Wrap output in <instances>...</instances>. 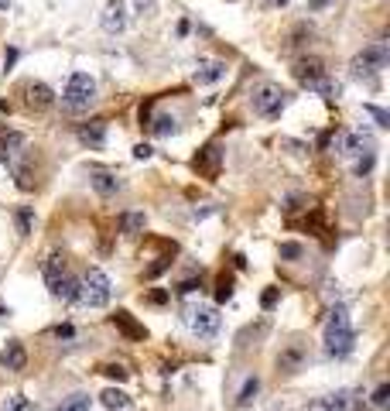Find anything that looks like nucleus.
I'll return each instance as SVG.
<instances>
[{
	"mask_svg": "<svg viewBox=\"0 0 390 411\" xmlns=\"http://www.w3.org/2000/svg\"><path fill=\"white\" fill-rule=\"evenodd\" d=\"M387 62H390L387 41H373V45H366V48L350 62L352 79H366L370 86H377V72H384Z\"/></svg>",
	"mask_w": 390,
	"mask_h": 411,
	"instance_id": "nucleus-1",
	"label": "nucleus"
},
{
	"mask_svg": "<svg viewBox=\"0 0 390 411\" xmlns=\"http://www.w3.org/2000/svg\"><path fill=\"white\" fill-rule=\"evenodd\" d=\"M93 100H96V82H93V76L72 72L69 82H65V89H62V107L69 114H82V110L93 107Z\"/></svg>",
	"mask_w": 390,
	"mask_h": 411,
	"instance_id": "nucleus-2",
	"label": "nucleus"
},
{
	"mask_svg": "<svg viewBox=\"0 0 390 411\" xmlns=\"http://www.w3.org/2000/svg\"><path fill=\"white\" fill-rule=\"evenodd\" d=\"M110 278H107V271H100V267H93L86 278H82V291H79V302L82 305H89V309H103L107 302H110Z\"/></svg>",
	"mask_w": 390,
	"mask_h": 411,
	"instance_id": "nucleus-3",
	"label": "nucleus"
},
{
	"mask_svg": "<svg viewBox=\"0 0 390 411\" xmlns=\"http://www.w3.org/2000/svg\"><path fill=\"white\" fill-rule=\"evenodd\" d=\"M288 107V93L281 89V86H260L257 93H254V114H260V117H281V110Z\"/></svg>",
	"mask_w": 390,
	"mask_h": 411,
	"instance_id": "nucleus-4",
	"label": "nucleus"
},
{
	"mask_svg": "<svg viewBox=\"0 0 390 411\" xmlns=\"http://www.w3.org/2000/svg\"><path fill=\"white\" fill-rule=\"evenodd\" d=\"M185 323H189V329L198 339H212L219 332V312L212 305H195V309L185 312Z\"/></svg>",
	"mask_w": 390,
	"mask_h": 411,
	"instance_id": "nucleus-5",
	"label": "nucleus"
},
{
	"mask_svg": "<svg viewBox=\"0 0 390 411\" xmlns=\"http://www.w3.org/2000/svg\"><path fill=\"white\" fill-rule=\"evenodd\" d=\"M21 96H24V107L31 114H45V110L55 107V93H52L48 82H24L21 86Z\"/></svg>",
	"mask_w": 390,
	"mask_h": 411,
	"instance_id": "nucleus-6",
	"label": "nucleus"
},
{
	"mask_svg": "<svg viewBox=\"0 0 390 411\" xmlns=\"http://www.w3.org/2000/svg\"><path fill=\"white\" fill-rule=\"evenodd\" d=\"M291 76L302 82L305 89H315V82L325 79V76H329V69H325V62H322V59H315V55H305V59H298V62H295Z\"/></svg>",
	"mask_w": 390,
	"mask_h": 411,
	"instance_id": "nucleus-7",
	"label": "nucleus"
},
{
	"mask_svg": "<svg viewBox=\"0 0 390 411\" xmlns=\"http://www.w3.org/2000/svg\"><path fill=\"white\" fill-rule=\"evenodd\" d=\"M352 339H356V332L350 326H329L325 329V353L329 357H346L352 350Z\"/></svg>",
	"mask_w": 390,
	"mask_h": 411,
	"instance_id": "nucleus-8",
	"label": "nucleus"
},
{
	"mask_svg": "<svg viewBox=\"0 0 390 411\" xmlns=\"http://www.w3.org/2000/svg\"><path fill=\"white\" fill-rule=\"evenodd\" d=\"M100 24H103V31H110V35H120V31L127 28V0H107V7H103V17H100Z\"/></svg>",
	"mask_w": 390,
	"mask_h": 411,
	"instance_id": "nucleus-9",
	"label": "nucleus"
},
{
	"mask_svg": "<svg viewBox=\"0 0 390 411\" xmlns=\"http://www.w3.org/2000/svg\"><path fill=\"white\" fill-rule=\"evenodd\" d=\"M0 367L10 370V373H21V370L28 367V350H24V343L10 339V343L3 346V353H0Z\"/></svg>",
	"mask_w": 390,
	"mask_h": 411,
	"instance_id": "nucleus-10",
	"label": "nucleus"
},
{
	"mask_svg": "<svg viewBox=\"0 0 390 411\" xmlns=\"http://www.w3.org/2000/svg\"><path fill=\"white\" fill-rule=\"evenodd\" d=\"M219 164H223V151H219L216 144H209V148H202V151L195 155V171L205 175V178H216V175H219Z\"/></svg>",
	"mask_w": 390,
	"mask_h": 411,
	"instance_id": "nucleus-11",
	"label": "nucleus"
},
{
	"mask_svg": "<svg viewBox=\"0 0 390 411\" xmlns=\"http://www.w3.org/2000/svg\"><path fill=\"white\" fill-rule=\"evenodd\" d=\"M305 360H309V350H305L302 343H291L288 350H281V357H277V367L284 370V373H298V370L305 367Z\"/></svg>",
	"mask_w": 390,
	"mask_h": 411,
	"instance_id": "nucleus-12",
	"label": "nucleus"
},
{
	"mask_svg": "<svg viewBox=\"0 0 390 411\" xmlns=\"http://www.w3.org/2000/svg\"><path fill=\"white\" fill-rule=\"evenodd\" d=\"M21 151H24V134H17V130H3V134H0V158H3L7 164H17Z\"/></svg>",
	"mask_w": 390,
	"mask_h": 411,
	"instance_id": "nucleus-13",
	"label": "nucleus"
},
{
	"mask_svg": "<svg viewBox=\"0 0 390 411\" xmlns=\"http://www.w3.org/2000/svg\"><path fill=\"white\" fill-rule=\"evenodd\" d=\"M223 76H226V62H219V59H202L198 69H195V82H198V86L219 82Z\"/></svg>",
	"mask_w": 390,
	"mask_h": 411,
	"instance_id": "nucleus-14",
	"label": "nucleus"
},
{
	"mask_svg": "<svg viewBox=\"0 0 390 411\" xmlns=\"http://www.w3.org/2000/svg\"><path fill=\"white\" fill-rule=\"evenodd\" d=\"M89 185H93V189H96V192H100L103 199L117 196L120 189H123V182H120L114 171H93V175H89Z\"/></svg>",
	"mask_w": 390,
	"mask_h": 411,
	"instance_id": "nucleus-15",
	"label": "nucleus"
},
{
	"mask_svg": "<svg viewBox=\"0 0 390 411\" xmlns=\"http://www.w3.org/2000/svg\"><path fill=\"white\" fill-rule=\"evenodd\" d=\"M79 141L86 148H103L107 144V121H89L79 127Z\"/></svg>",
	"mask_w": 390,
	"mask_h": 411,
	"instance_id": "nucleus-16",
	"label": "nucleus"
},
{
	"mask_svg": "<svg viewBox=\"0 0 390 411\" xmlns=\"http://www.w3.org/2000/svg\"><path fill=\"white\" fill-rule=\"evenodd\" d=\"M48 288H52V295H55V298H62V302H79L82 281H76L72 274H58V278H55Z\"/></svg>",
	"mask_w": 390,
	"mask_h": 411,
	"instance_id": "nucleus-17",
	"label": "nucleus"
},
{
	"mask_svg": "<svg viewBox=\"0 0 390 411\" xmlns=\"http://www.w3.org/2000/svg\"><path fill=\"white\" fill-rule=\"evenodd\" d=\"M343 155H363V151H370L373 144H370V137L363 134V130H352V134H343L339 137V144H336Z\"/></svg>",
	"mask_w": 390,
	"mask_h": 411,
	"instance_id": "nucleus-18",
	"label": "nucleus"
},
{
	"mask_svg": "<svg viewBox=\"0 0 390 411\" xmlns=\"http://www.w3.org/2000/svg\"><path fill=\"white\" fill-rule=\"evenodd\" d=\"M114 326H117L127 339H144V336H148V329L141 326V323H134L130 312H117V316H114Z\"/></svg>",
	"mask_w": 390,
	"mask_h": 411,
	"instance_id": "nucleus-19",
	"label": "nucleus"
},
{
	"mask_svg": "<svg viewBox=\"0 0 390 411\" xmlns=\"http://www.w3.org/2000/svg\"><path fill=\"white\" fill-rule=\"evenodd\" d=\"M144 226H148L144 212H120V233L123 237H137V233H144Z\"/></svg>",
	"mask_w": 390,
	"mask_h": 411,
	"instance_id": "nucleus-20",
	"label": "nucleus"
},
{
	"mask_svg": "<svg viewBox=\"0 0 390 411\" xmlns=\"http://www.w3.org/2000/svg\"><path fill=\"white\" fill-rule=\"evenodd\" d=\"M312 411H352V398L346 391H339V394H329L325 401H318Z\"/></svg>",
	"mask_w": 390,
	"mask_h": 411,
	"instance_id": "nucleus-21",
	"label": "nucleus"
},
{
	"mask_svg": "<svg viewBox=\"0 0 390 411\" xmlns=\"http://www.w3.org/2000/svg\"><path fill=\"white\" fill-rule=\"evenodd\" d=\"M41 274H45V281L52 285L58 274H65V257H62V254H48L45 264H41Z\"/></svg>",
	"mask_w": 390,
	"mask_h": 411,
	"instance_id": "nucleus-22",
	"label": "nucleus"
},
{
	"mask_svg": "<svg viewBox=\"0 0 390 411\" xmlns=\"http://www.w3.org/2000/svg\"><path fill=\"white\" fill-rule=\"evenodd\" d=\"M14 223H17V233L21 237H31V230H35V209L31 206H21L14 212Z\"/></svg>",
	"mask_w": 390,
	"mask_h": 411,
	"instance_id": "nucleus-23",
	"label": "nucleus"
},
{
	"mask_svg": "<svg viewBox=\"0 0 390 411\" xmlns=\"http://www.w3.org/2000/svg\"><path fill=\"white\" fill-rule=\"evenodd\" d=\"M148 127L155 130L157 137H171V134L178 130V121H175V117H168V114H161V117H155V121H148Z\"/></svg>",
	"mask_w": 390,
	"mask_h": 411,
	"instance_id": "nucleus-24",
	"label": "nucleus"
},
{
	"mask_svg": "<svg viewBox=\"0 0 390 411\" xmlns=\"http://www.w3.org/2000/svg\"><path fill=\"white\" fill-rule=\"evenodd\" d=\"M100 398H103V405H107L110 411H123V408H130V398H127L123 391H114V387H110V391H103Z\"/></svg>",
	"mask_w": 390,
	"mask_h": 411,
	"instance_id": "nucleus-25",
	"label": "nucleus"
},
{
	"mask_svg": "<svg viewBox=\"0 0 390 411\" xmlns=\"http://www.w3.org/2000/svg\"><path fill=\"white\" fill-rule=\"evenodd\" d=\"M312 35H315V28L309 24V21H302L295 31H291V38H288V48H302L305 41H312Z\"/></svg>",
	"mask_w": 390,
	"mask_h": 411,
	"instance_id": "nucleus-26",
	"label": "nucleus"
},
{
	"mask_svg": "<svg viewBox=\"0 0 390 411\" xmlns=\"http://www.w3.org/2000/svg\"><path fill=\"white\" fill-rule=\"evenodd\" d=\"M257 391H260V380H257V377H250V380L243 384V391H240V401H236V405H240V408H250V405H254V398H257Z\"/></svg>",
	"mask_w": 390,
	"mask_h": 411,
	"instance_id": "nucleus-27",
	"label": "nucleus"
},
{
	"mask_svg": "<svg viewBox=\"0 0 390 411\" xmlns=\"http://www.w3.org/2000/svg\"><path fill=\"white\" fill-rule=\"evenodd\" d=\"M89 408H93V398L89 394H72L69 401L58 405V411H89Z\"/></svg>",
	"mask_w": 390,
	"mask_h": 411,
	"instance_id": "nucleus-28",
	"label": "nucleus"
},
{
	"mask_svg": "<svg viewBox=\"0 0 390 411\" xmlns=\"http://www.w3.org/2000/svg\"><path fill=\"white\" fill-rule=\"evenodd\" d=\"M3 411H35V408H31V401H28V398H21V394H10V398L3 401Z\"/></svg>",
	"mask_w": 390,
	"mask_h": 411,
	"instance_id": "nucleus-29",
	"label": "nucleus"
},
{
	"mask_svg": "<svg viewBox=\"0 0 390 411\" xmlns=\"http://www.w3.org/2000/svg\"><path fill=\"white\" fill-rule=\"evenodd\" d=\"M230 295H233V278H230V274H223V278L216 281V302H226Z\"/></svg>",
	"mask_w": 390,
	"mask_h": 411,
	"instance_id": "nucleus-30",
	"label": "nucleus"
},
{
	"mask_svg": "<svg viewBox=\"0 0 390 411\" xmlns=\"http://www.w3.org/2000/svg\"><path fill=\"white\" fill-rule=\"evenodd\" d=\"M329 326H350V316H346V305H336L329 312Z\"/></svg>",
	"mask_w": 390,
	"mask_h": 411,
	"instance_id": "nucleus-31",
	"label": "nucleus"
},
{
	"mask_svg": "<svg viewBox=\"0 0 390 411\" xmlns=\"http://www.w3.org/2000/svg\"><path fill=\"white\" fill-rule=\"evenodd\" d=\"M305 250H302V244H281V261H298Z\"/></svg>",
	"mask_w": 390,
	"mask_h": 411,
	"instance_id": "nucleus-32",
	"label": "nucleus"
},
{
	"mask_svg": "<svg viewBox=\"0 0 390 411\" xmlns=\"http://www.w3.org/2000/svg\"><path fill=\"white\" fill-rule=\"evenodd\" d=\"M366 114H370V117H373V121L380 123V127H387V123H390L387 110H380V107H373V103H366Z\"/></svg>",
	"mask_w": 390,
	"mask_h": 411,
	"instance_id": "nucleus-33",
	"label": "nucleus"
},
{
	"mask_svg": "<svg viewBox=\"0 0 390 411\" xmlns=\"http://www.w3.org/2000/svg\"><path fill=\"white\" fill-rule=\"evenodd\" d=\"M277 298H281V291H277V288H267V291L260 295V305H264V309L271 312L274 305H277Z\"/></svg>",
	"mask_w": 390,
	"mask_h": 411,
	"instance_id": "nucleus-34",
	"label": "nucleus"
},
{
	"mask_svg": "<svg viewBox=\"0 0 390 411\" xmlns=\"http://www.w3.org/2000/svg\"><path fill=\"white\" fill-rule=\"evenodd\" d=\"M387 398H390V387L380 384V387L373 391V405H377V408H387Z\"/></svg>",
	"mask_w": 390,
	"mask_h": 411,
	"instance_id": "nucleus-35",
	"label": "nucleus"
},
{
	"mask_svg": "<svg viewBox=\"0 0 390 411\" xmlns=\"http://www.w3.org/2000/svg\"><path fill=\"white\" fill-rule=\"evenodd\" d=\"M370 168H373V151H366V155H363V158H359V162H356V175H359V178H363V175H366V171H370Z\"/></svg>",
	"mask_w": 390,
	"mask_h": 411,
	"instance_id": "nucleus-36",
	"label": "nucleus"
},
{
	"mask_svg": "<svg viewBox=\"0 0 390 411\" xmlns=\"http://www.w3.org/2000/svg\"><path fill=\"white\" fill-rule=\"evenodd\" d=\"M168 264H171V257H161L157 264H151V267H148V278H157V274H161V271H164Z\"/></svg>",
	"mask_w": 390,
	"mask_h": 411,
	"instance_id": "nucleus-37",
	"label": "nucleus"
},
{
	"mask_svg": "<svg viewBox=\"0 0 390 411\" xmlns=\"http://www.w3.org/2000/svg\"><path fill=\"white\" fill-rule=\"evenodd\" d=\"M103 373H107L110 380H127V370H123V367H114V364H110V367H103Z\"/></svg>",
	"mask_w": 390,
	"mask_h": 411,
	"instance_id": "nucleus-38",
	"label": "nucleus"
},
{
	"mask_svg": "<svg viewBox=\"0 0 390 411\" xmlns=\"http://www.w3.org/2000/svg\"><path fill=\"white\" fill-rule=\"evenodd\" d=\"M52 336H55V339H72V336H76V329H72V326H55V329H52Z\"/></svg>",
	"mask_w": 390,
	"mask_h": 411,
	"instance_id": "nucleus-39",
	"label": "nucleus"
},
{
	"mask_svg": "<svg viewBox=\"0 0 390 411\" xmlns=\"http://www.w3.org/2000/svg\"><path fill=\"white\" fill-rule=\"evenodd\" d=\"M151 155H155V151H151V144H137V148H134V158H141V162H148Z\"/></svg>",
	"mask_w": 390,
	"mask_h": 411,
	"instance_id": "nucleus-40",
	"label": "nucleus"
},
{
	"mask_svg": "<svg viewBox=\"0 0 390 411\" xmlns=\"http://www.w3.org/2000/svg\"><path fill=\"white\" fill-rule=\"evenodd\" d=\"M336 0H309V10L312 14H318V10H325V7H332Z\"/></svg>",
	"mask_w": 390,
	"mask_h": 411,
	"instance_id": "nucleus-41",
	"label": "nucleus"
},
{
	"mask_svg": "<svg viewBox=\"0 0 390 411\" xmlns=\"http://www.w3.org/2000/svg\"><path fill=\"white\" fill-rule=\"evenodd\" d=\"M195 288H202V285H198L195 278H189V281H182V285L175 288V291H178V295H189V291H195Z\"/></svg>",
	"mask_w": 390,
	"mask_h": 411,
	"instance_id": "nucleus-42",
	"label": "nucleus"
},
{
	"mask_svg": "<svg viewBox=\"0 0 390 411\" xmlns=\"http://www.w3.org/2000/svg\"><path fill=\"white\" fill-rule=\"evenodd\" d=\"M14 62H17V52H14V48H7V55H3V65H7V69H10V65H14Z\"/></svg>",
	"mask_w": 390,
	"mask_h": 411,
	"instance_id": "nucleus-43",
	"label": "nucleus"
},
{
	"mask_svg": "<svg viewBox=\"0 0 390 411\" xmlns=\"http://www.w3.org/2000/svg\"><path fill=\"white\" fill-rule=\"evenodd\" d=\"M151 302H155V305H161V302H168V295H164V291H151Z\"/></svg>",
	"mask_w": 390,
	"mask_h": 411,
	"instance_id": "nucleus-44",
	"label": "nucleus"
},
{
	"mask_svg": "<svg viewBox=\"0 0 390 411\" xmlns=\"http://www.w3.org/2000/svg\"><path fill=\"white\" fill-rule=\"evenodd\" d=\"M267 7H288V0H264Z\"/></svg>",
	"mask_w": 390,
	"mask_h": 411,
	"instance_id": "nucleus-45",
	"label": "nucleus"
},
{
	"mask_svg": "<svg viewBox=\"0 0 390 411\" xmlns=\"http://www.w3.org/2000/svg\"><path fill=\"white\" fill-rule=\"evenodd\" d=\"M137 7H141V14H144V10H151V0H137Z\"/></svg>",
	"mask_w": 390,
	"mask_h": 411,
	"instance_id": "nucleus-46",
	"label": "nucleus"
},
{
	"mask_svg": "<svg viewBox=\"0 0 390 411\" xmlns=\"http://www.w3.org/2000/svg\"><path fill=\"white\" fill-rule=\"evenodd\" d=\"M3 130H7V123H0V134H3Z\"/></svg>",
	"mask_w": 390,
	"mask_h": 411,
	"instance_id": "nucleus-47",
	"label": "nucleus"
}]
</instances>
